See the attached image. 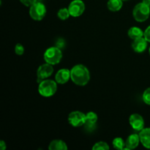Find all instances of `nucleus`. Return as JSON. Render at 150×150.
Returning a JSON list of instances; mask_svg holds the SVG:
<instances>
[{
  "label": "nucleus",
  "instance_id": "obj_19",
  "mask_svg": "<svg viewBox=\"0 0 150 150\" xmlns=\"http://www.w3.org/2000/svg\"><path fill=\"white\" fill-rule=\"evenodd\" d=\"M57 16L61 20H67L70 17V14L68 8H62L57 13Z\"/></svg>",
  "mask_w": 150,
  "mask_h": 150
},
{
  "label": "nucleus",
  "instance_id": "obj_1",
  "mask_svg": "<svg viewBox=\"0 0 150 150\" xmlns=\"http://www.w3.org/2000/svg\"><path fill=\"white\" fill-rule=\"evenodd\" d=\"M71 80L78 86H85L90 80V73L83 64H76L70 70Z\"/></svg>",
  "mask_w": 150,
  "mask_h": 150
},
{
  "label": "nucleus",
  "instance_id": "obj_14",
  "mask_svg": "<svg viewBox=\"0 0 150 150\" xmlns=\"http://www.w3.org/2000/svg\"><path fill=\"white\" fill-rule=\"evenodd\" d=\"M98 119V117L96 113L92 112V111L87 113L86 114V122L84 125H86L87 129H93L96 125Z\"/></svg>",
  "mask_w": 150,
  "mask_h": 150
},
{
  "label": "nucleus",
  "instance_id": "obj_16",
  "mask_svg": "<svg viewBox=\"0 0 150 150\" xmlns=\"http://www.w3.org/2000/svg\"><path fill=\"white\" fill-rule=\"evenodd\" d=\"M122 0H108L107 7L110 11L117 12L122 7Z\"/></svg>",
  "mask_w": 150,
  "mask_h": 150
},
{
  "label": "nucleus",
  "instance_id": "obj_7",
  "mask_svg": "<svg viewBox=\"0 0 150 150\" xmlns=\"http://www.w3.org/2000/svg\"><path fill=\"white\" fill-rule=\"evenodd\" d=\"M70 16L73 17H79L85 10V4L82 0H73L68 6Z\"/></svg>",
  "mask_w": 150,
  "mask_h": 150
},
{
  "label": "nucleus",
  "instance_id": "obj_6",
  "mask_svg": "<svg viewBox=\"0 0 150 150\" xmlns=\"http://www.w3.org/2000/svg\"><path fill=\"white\" fill-rule=\"evenodd\" d=\"M68 122L73 127H81L86 122V114L81 111H76L70 113L68 116Z\"/></svg>",
  "mask_w": 150,
  "mask_h": 150
},
{
  "label": "nucleus",
  "instance_id": "obj_12",
  "mask_svg": "<svg viewBox=\"0 0 150 150\" xmlns=\"http://www.w3.org/2000/svg\"><path fill=\"white\" fill-rule=\"evenodd\" d=\"M140 137L139 134H131L128 136L125 142V149H136L139 144Z\"/></svg>",
  "mask_w": 150,
  "mask_h": 150
},
{
  "label": "nucleus",
  "instance_id": "obj_20",
  "mask_svg": "<svg viewBox=\"0 0 150 150\" xmlns=\"http://www.w3.org/2000/svg\"><path fill=\"white\" fill-rule=\"evenodd\" d=\"M93 150H108L109 146L107 143L103 142H99L95 144V145L92 147Z\"/></svg>",
  "mask_w": 150,
  "mask_h": 150
},
{
  "label": "nucleus",
  "instance_id": "obj_10",
  "mask_svg": "<svg viewBox=\"0 0 150 150\" xmlns=\"http://www.w3.org/2000/svg\"><path fill=\"white\" fill-rule=\"evenodd\" d=\"M70 79H71V73L70 70L68 69H61L57 73L55 76V80L57 83L59 84H64L67 83Z\"/></svg>",
  "mask_w": 150,
  "mask_h": 150
},
{
  "label": "nucleus",
  "instance_id": "obj_4",
  "mask_svg": "<svg viewBox=\"0 0 150 150\" xmlns=\"http://www.w3.org/2000/svg\"><path fill=\"white\" fill-rule=\"evenodd\" d=\"M150 15V7L144 3H139L134 7L133 16L135 20L138 22H144L147 20Z\"/></svg>",
  "mask_w": 150,
  "mask_h": 150
},
{
  "label": "nucleus",
  "instance_id": "obj_9",
  "mask_svg": "<svg viewBox=\"0 0 150 150\" xmlns=\"http://www.w3.org/2000/svg\"><path fill=\"white\" fill-rule=\"evenodd\" d=\"M129 123L136 131H141L144 128V120L143 117L139 114H133L129 118Z\"/></svg>",
  "mask_w": 150,
  "mask_h": 150
},
{
  "label": "nucleus",
  "instance_id": "obj_22",
  "mask_svg": "<svg viewBox=\"0 0 150 150\" xmlns=\"http://www.w3.org/2000/svg\"><path fill=\"white\" fill-rule=\"evenodd\" d=\"M15 52L17 55H22L24 53V48L21 43H17L15 47Z\"/></svg>",
  "mask_w": 150,
  "mask_h": 150
},
{
  "label": "nucleus",
  "instance_id": "obj_5",
  "mask_svg": "<svg viewBox=\"0 0 150 150\" xmlns=\"http://www.w3.org/2000/svg\"><path fill=\"white\" fill-rule=\"evenodd\" d=\"M29 15L31 18L35 21H41L46 15V7L42 3L36 2L32 5L29 9Z\"/></svg>",
  "mask_w": 150,
  "mask_h": 150
},
{
  "label": "nucleus",
  "instance_id": "obj_3",
  "mask_svg": "<svg viewBox=\"0 0 150 150\" xmlns=\"http://www.w3.org/2000/svg\"><path fill=\"white\" fill-rule=\"evenodd\" d=\"M44 59L45 62L50 64H59L62 58V52L57 46L50 47L44 53Z\"/></svg>",
  "mask_w": 150,
  "mask_h": 150
},
{
  "label": "nucleus",
  "instance_id": "obj_26",
  "mask_svg": "<svg viewBox=\"0 0 150 150\" xmlns=\"http://www.w3.org/2000/svg\"><path fill=\"white\" fill-rule=\"evenodd\" d=\"M142 2L144 3L145 4H146V5L150 7V0H143V1H142Z\"/></svg>",
  "mask_w": 150,
  "mask_h": 150
},
{
  "label": "nucleus",
  "instance_id": "obj_18",
  "mask_svg": "<svg viewBox=\"0 0 150 150\" xmlns=\"http://www.w3.org/2000/svg\"><path fill=\"white\" fill-rule=\"evenodd\" d=\"M113 146L114 149L118 150H123L125 149V142H124L122 138L117 137L113 140L112 142Z\"/></svg>",
  "mask_w": 150,
  "mask_h": 150
},
{
  "label": "nucleus",
  "instance_id": "obj_21",
  "mask_svg": "<svg viewBox=\"0 0 150 150\" xmlns=\"http://www.w3.org/2000/svg\"><path fill=\"white\" fill-rule=\"evenodd\" d=\"M142 99L146 105H150V87L147 88L144 92L143 95H142Z\"/></svg>",
  "mask_w": 150,
  "mask_h": 150
},
{
  "label": "nucleus",
  "instance_id": "obj_23",
  "mask_svg": "<svg viewBox=\"0 0 150 150\" xmlns=\"http://www.w3.org/2000/svg\"><path fill=\"white\" fill-rule=\"evenodd\" d=\"M20 1L23 5L26 6V7H31L37 2V0H20Z\"/></svg>",
  "mask_w": 150,
  "mask_h": 150
},
{
  "label": "nucleus",
  "instance_id": "obj_13",
  "mask_svg": "<svg viewBox=\"0 0 150 150\" xmlns=\"http://www.w3.org/2000/svg\"><path fill=\"white\" fill-rule=\"evenodd\" d=\"M139 135L142 144L144 147L150 149V127L142 129Z\"/></svg>",
  "mask_w": 150,
  "mask_h": 150
},
{
  "label": "nucleus",
  "instance_id": "obj_2",
  "mask_svg": "<svg viewBox=\"0 0 150 150\" xmlns=\"http://www.w3.org/2000/svg\"><path fill=\"white\" fill-rule=\"evenodd\" d=\"M57 90V82L56 81L46 79L39 83L38 92L42 96L48 98L56 93Z\"/></svg>",
  "mask_w": 150,
  "mask_h": 150
},
{
  "label": "nucleus",
  "instance_id": "obj_24",
  "mask_svg": "<svg viewBox=\"0 0 150 150\" xmlns=\"http://www.w3.org/2000/svg\"><path fill=\"white\" fill-rule=\"evenodd\" d=\"M144 37L147 40V42H150V25L146 28V30L144 32Z\"/></svg>",
  "mask_w": 150,
  "mask_h": 150
},
{
  "label": "nucleus",
  "instance_id": "obj_25",
  "mask_svg": "<svg viewBox=\"0 0 150 150\" xmlns=\"http://www.w3.org/2000/svg\"><path fill=\"white\" fill-rule=\"evenodd\" d=\"M6 148H7V146H6L5 142H4V141H1V142H0V149L5 150Z\"/></svg>",
  "mask_w": 150,
  "mask_h": 150
},
{
  "label": "nucleus",
  "instance_id": "obj_28",
  "mask_svg": "<svg viewBox=\"0 0 150 150\" xmlns=\"http://www.w3.org/2000/svg\"><path fill=\"white\" fill-rule=\"evenodd\" d=\"M122 1H126V0H122Z\"/></svg>",
  "mask_w": 150,
  "mask_h": 150
},
{
  "label": "nucleus",
  "instance_id": "obj_15",
  "mask_svg": "<svg viewBox=\"0 0 150 150\" xmlns=\"http://www.w3.org/2000/svg\"><path fill=\"white\" fill-rule=\"evenodd\" d=\"M48 149L50 150H67V146L64 142L60 139H56L50 143Z\"/></svg>",
  "mask_w": 150,
  "mask_h": 150
},
{
  "label": "nucleus",
  "instance_id": "obj_17",
  "mask_svg": "<svg viewBox=\"0 0 150 150\" xmlns=\"http://www.w3.org/2000/svg\"><path fill=\"white\" fill-rule=\"evenodd\" d=\"M127 35H128L129 38H131L132 40H136L137 38L144 37V32L140 28L133 26V27L129 29Z\"/></svg>",
  "mask_w": 150,
  "mask_h": 150
},
{
  "label": "nucleus",
  "instance_id": "obj_27",
  "mask_svg": "<svg viewBox=\"0 0 150 150\" xmlns=\"http://www.w3.org/2000/svg\"><path fill=\"white\" fill-rule=\"evenodd\" d=\"M149 55H150V48H149Z\"/></svg>",
  "mask_w": 150,
  "mask_h": 150
},
{
  "label": "nucleus",
  "instance_id": "obj_8",
  "mask_svg": "<svg viewBox=\"0 0 150 150\" xmlns=\"http://www.w3.org/2000/svg\"><path fill=\"white\" fill-rule=\"evenodd\" d=\"M53 73H54V68H53L52 64H50L48 63L42 64L38 67V71H37V81L40 83L51 76Z\"/></svg>",
  "mask_w": 150,
  "mask_h": 150
},
{
  "label": "nucleus",
  "instance_id": "obj_11",
  "mask_svg": "<svg viewBox=\"0 0 150 150\" xmlns=\"http://www.w3.org/2000/svg\"><path fill=\"white\" fill-rule=\"evenodd\" d=\"M147 40L144 38V37L137 38L133 40L132 43V48L135 52L143 53L147 48Z\"/></svg>",
  "mask_w": 150,
  "mask_h": 150
}]
</instances>
